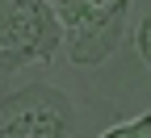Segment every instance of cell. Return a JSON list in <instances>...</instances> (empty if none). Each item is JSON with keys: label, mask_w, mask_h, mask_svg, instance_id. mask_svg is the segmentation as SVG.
<instances>
[{"label": "cell", "mask_w": 151, "mask_h": 138, "mask_svg": "<svg viewBox=\"0 0 151 138\" xmlns=\"http://www.w3.org/2000/svg\"><path fill=\"white\" fill-rule=\"evenodd\" d=\"M71 130L76 109L50 84H25L0 101V138H71Z\"/></svg>", "instance_id": "obj_3"}, {"label": "cell", "mask_w": 151, "mask_h": 138, "mask_svg": "<svg viewBox=\"0 0 151 138\" xmlns=\"http://www.w3.org/2000/svg\"><path fill=\"white\" fill-rule=\"evenodd\" d=\"M139 54H143V63L151 67V13L143 17V25H139Z\"/></svg>", "instance_id": "obj_5"}, {"label": "cell", "mask_w": 151, "mask_h": 138, "mask_svg": "<svg viewBox=\"0 0 151 138\" xmlns=\"http://www.w3.org/2000/svg\"><path fill=\"white\" fill-rule=\"evenodd\" d=\"M105 138H151V113L134 117V122H126V126H113Z\"/></svg>", "instance_id": "obj_4"}, {"label": "cell", "mask_w": 151, "mask_h": 138, "mask_svg": "<svg viewBox=\"0 0 151 138\" xmlns=\"http://www.w3.org/2000/svg\"><path fill=\"white\" fill-rule=\"evenodd\" d=\"M50 9L63 25L71 63H101L122 46L130 0H50Z\"/></svg>", "instance_id": "obj_1"}, {"label": "cell", "mask_w": 151, "mask_h": 138, "mask_svg": "<svg viewBox=\"0 0 151 138\" xmlns=\"http://www.w3.org/2000/svg\"><path fill=\"white\" fill-rule=\"evenodd\" d=\"M59 42L67 38L50 0H0V75H13L25 63L50 59Z\"/></svg>", "instance_id": "obj_2"}]
</instances>
